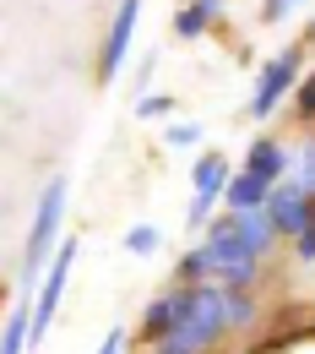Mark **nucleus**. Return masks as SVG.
Segmentation results:
<instances>
[{"label":"nucleus","mask_w":315,"mask_h":354,"mask_svg":"<svg viewBox=\"0 0 315 354\" xmlns=\"http://www.w3.org/2000/svg\"><path fill=\"white\" fill-rule=\"evenodd\" d=\"M223 327H228V289H218V283H196V310L185 316V327L174 333V338L158 344V354H201Z\"/></svg>","instance_id":"nucleus-1"},{"label":"nucleus","mask_w":315,"mask_h":354,"mask_svg":"<svg viewBox=\"0 0 315 354\" xmlns=\"http://www.w3.org/2000/svg\"><path fill=\"white\" fill-rule=\"evenodd\" d=\"M60 218H65V180H49L44 202L33 213V229H28V251H22V289H39V272H49V251L60 240Z\"/></svg>","instance_id":"nucleus-2"},{"label":"nucleus","mask_w":315,"mask_h":354,"mask_svg":"<svg viewBox=\"0 0 315 354\" xmlns=\"http://www.w3.org/2000/svg\"><path fill=\"white\" fill-rule=\"evenodd\" d=\"M228 185H234V175H228V158H223V153L196 158V202H190V223H196V229L207 223L212 202H218V196H228Z\"/></svg>","instance_id":"nucleus-3"},{"label":"nucleus","mask_w":315,"mask_h":354,"mask_svg":"<svg viewBox=\"0 0 315 354\" xmlns=\"http://www.w3.org/2000/svg\"><path fill=\"white\" fill-rule=\"evenodd\" d=\"M190 310H196V289L158 295V300L147 306V322H141V327H147V338H152V344H163V338H174V333L185 327V316H190Z\"/></svg>","instance_id":"nucleus-4"},{"label":"nucleus","mask_w":315,"mask_h":354,"mask_svg":"<svg viewBox=\"0 0 315 354\" xmlns=\"http://www.w3.org/2000/svg\"><path fill=\"white\" fill-rule=\"evenodd\" d=\"M294 66H299V60H294V49H288V55H277L267 71L256 77V93H250V104H245V109H250L256 120H267L272 109H277V98L294 88Z\"/></svg>","instance_id":"nucleus-5"},{"label":"nucleus","mask_w":315,"mask_h":354,"mask_svg":"<svg viewBox=\"0 0 315 354\" xmlns=\"http://www.w3.org/2000/svg\"><path fill=\"white\" fill-rule=\"evenodd\" d=\"M71 262H77V245L65 240L60 251H54V262H49L44 272V295H39V316H33V344L49 333V322H54V306H60V295H65V272H71Z\"/></svg>","instance_id":"nucleus-6"},{"label":"nucleus","mask_w":315,"mask_h":354,"mask_svg":"<svg viewBox=\"0 0 315 354\" xmlns=\"http://www.w3.org/2000/svg\"><path fill=\"white\" fill-rule=\"evenodd\" d=\"M136 11H141V0H120V11H114V28H109L103 60H98V77L103 82H114L120 66H125V49H131V33H136Z\"/></svg>","instance_id":"nucleus-7"},{"label":"nucleus","mask_w":315,"mask_h":354,"mask_svg":"<svg viewBox=\"0 0 315 354\" xmlns=\"http://www.w3.org/2000/svg\"><path fill=\"white\" fill-rule=\"evenodd\" d=\"M310 207H315V196L305 191V185H277V191H272V202H267L277 234H299L305 218H310Z\"/></svg>","instance_id":"nucleus-8"},{"label":"nucleus","mask_w":315,"mask_h":354,"mask_svg":"<svg viewBox=\"0 0 315 354\" xmlns=\"http://www.w3.org/2000/svg\"><path fill=\"white\" fill-rule=\"evenodd\" d=\"M272 191H277L272 180H261V175L245 169V175H234V185H228V207H234V213H256V207L272 202Z\"/></svg>","instance_id":"nucleus-9"},{"label":"nucleus","mask_w":315,"mask_h":354,"mask_svg":"<svg viewBox=\"0 0 315 354\" xmlns=\"http://www.w3.org/2000/svg\"><path fill=\"white\" fill-rule=\"evenodd\" d=\"M245 169H250V175H261V180H272V185H277V175L288 169V153H283L277 142H256V147H250V158H245Z\"/></svg>","instance_id":"nucleus-10"},{"label":"nucleus","mask_w":315,"mask_h":354,"mask_svg":"<svg viewBox=\"0 0 315 354\" xmlns=\"http://www.w3.org/2000/svg\"><path fill=\"white\" fill-rule=\"evenodd\" d=\"M218 11H223V0H190V6L180 11V22H174V28H180V39H196Z\"/></svg>","instance_id":"nucleus-11"},{"label":"nucleus","mask_w":315,"mask_h":354,"mask_svg":"<svg viewBox=\"0 0 315 354\" xmlns=\"http://www.w3.org/2000/svg\"><path fill=\"white\" fill-rule=\"evenodd\" d=\"M212 272H218V262H212V245H196V251L180 262V278L190 283V289H196V283H207Z\"/></svg>","instance_id":"nucleus-12"},{"label":"nucleus","mask_w":315,"mask_h":354,"mask_svg":"<svg viewBox=\"0 0 315 354\" xmlns=\"http://www.w3.org/2000/svg\"><path fill=\"white\" fill-rule=\"evenodd\" d=\"M28 338H33V322H28V310H17V316L6 322V349H0V354H22Z\"/></svg>","instance_id":"nucleus-13"},{"label":"nucleus","mask_w":315,"mask_h":354,"mask_svg":"<svg viewBox=\"0 0 315 354\" xmlns=\"http://www.w3.org/2000/svg\"><path fill=\"white\" fill-rule=\"evenodd\" d=\"M125 251H136V257H152V251H158V229H152V223L131 229V234H125Z\"/></svg>","instance_id":"nucleus-14"},{"label":"nucleus","mask_w":315,"mask_h":354,"mask_svg":"<svg viewBox=\"0 0 315 354\" xmlns=\"http://www.w3.org/2000/svg\"><path fill=\"white\" fill-rule=\"evenodd\" d=\"M169 109H174V98H163V93H147V98L136 104V115H141V120H158V115H169Z\"/></svg>","instance_id":"nucleus-15"},{"label":"nucleus","mask_w":315,"mask_h":354,"mask_svg":"<svg viewBox=\"0 0 315 354\" xmlns=\"http://www.w3.org/2000/svg\"><path fill=\"white\" fill-rule=\"evenodd\" d=\"M250 316H256V310H250V300H245L239 289H228V322L239 327V322H250Z\"/></svg>","instance_id":"nucleus-16"},{"label":"nucleus","mask_w":315,"mask_h":354,"mask_svg":"<svg viewBox=\"0 0 315 354\" xmlns=\"http://www.w3.org/2000/svg\"><path fill=\"white\" fill-rule=\"evenodd\" d=\"M299 257L315 262V207H310V218H305V229H299Z\"/></svg>","instance_id":"nucleus-17"},{"label":"nucleus","mask_w":315,"mask_h":354,"mask_svg":"<svg viewBox=\"0 0 315 354\" xmlns=\"http://www.w3.org/2000/svg\"><path fill=\"white\" fill-rule=\"evenodd\" d=\"M299 175H305V180H299V185H305V191H310V196H315V142H310V147H305V158H299Z\"/></svg>","instance_id":"nucleus-18"},{"label":"nucleus","mask_w":315,"mask_h":354,"mask_svg":"<svg viewBox=\"0 0 315 354\" xmlns=\"http://www.w3.org/2000/svg\"><path fill=\"white\" fill-rule=\"evenodd\" d=\"M190 142H201L196 126H169V147H190Z\"/></svg>","instance_id":"nucleus-19"},{"label":"nucleus","mask_w":315,"mask_h":354,"mask_svg":"<svg viewBox=\"0 0 315 354\" xmlns=\"http://www.w3.org/2000/svg\"><path fill=\"white\" fill-rule=\"evenodd\" d=\"M299 115H310V120H315V77L299 82Z\"/></svg>","instance_id":"nucleus-20"},{"label":"nucleus","mask_w":315,"mask_h":354,"mask_svg":"<svg viewBox=\"0 0 315 354\" xmlns=\"http://www.w3.org/2000/svg\"><path fill=\"white\" fill-rule=\"evenodd\" d=\"M98 354H125V333H109V338L98 344Z\"/></svg>","instance_id":"nucleus-21"},{"label":"nucleus","mask_w":315,"mask_h":354,"mask_svg":"<svg viewBox=\"0 0 315 354\" xmlns=\"http://www.w3.org/2000/svg\"><path fill=\"white\" fill-rule=\"evenodd\" d=\"M294 6H299V0H267V17H288Z\"/></svg>","instance_id":"nucleus-22"}]
</instances>
